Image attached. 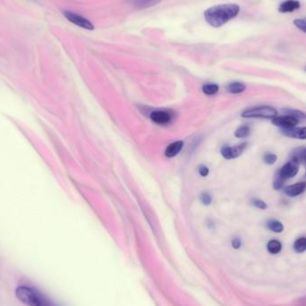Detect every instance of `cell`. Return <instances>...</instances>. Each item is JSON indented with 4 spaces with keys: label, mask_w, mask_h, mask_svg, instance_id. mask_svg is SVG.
Here are the masks:
<instances>
[{
    "label": "cell",
    "mask_w": 306,
    "mask_h": 306,
    "mask_svg": "<svg viewBox=\"0 0 306 306\" xmlns=\"http://www.w3.org/2000/svg\"><path fill=\"white\" fill-rule=\"evenodd\" d=\"M282 134L286 137L293 139L306 140V127H292V128L282 129Z\"/></svg>",
    "instance_id": "30bf717a"
},
{
    "label": "cell",
    "mask_w": 306,
    "mask_h": 306,
    "mask_svg": "<svg viewBox=\"0 0 306 306\" xmlns=\"http://www.w3.org/2000/svg\"><path fill=\"white\" fill-rule=\"evenodd\" d=\"M285 113L286 115H289L292 116L294 118H297L298 120L299 119H305L306 118V115L304 112H302L300 110H296V109H286Z\"/></svg>",
    "instance_id": "44dd1931"
},
{
    "label": "cell",
    "mask_w": 306,
    "mask_h": 306,
    "mask_svg": "<svg viewBox=\"0 0 306 306\" xmlns=\"http://www.w3.org/2000/svg\"><path fill=\"white\" fill-rule=\"evenodd\" d=\"M285 180L278 177L273 183V188L275 190H280L281 188H283L284 186Z\"/></svg>",
    "instance_id": "484cf974"
},
{
    "label": "cell",
    "mask_w": 306,
    "mask_h": 306,
    "mask_svg": "<svg viewBox=\"0 0 306 306\" xmlns=\"http://www.w3.org/2000/svg\"><path fill=\"white\" fill-rule=\"evenodd\" d=\"M267 250L271 254H278L282 250V244L279 240H270L267 245Z\"/></svg>",
    "instance_id": "9a60e30c"
},
{
    "label": "cell",
    "mask_w": 306,
    "mask_h": 306,
    "mask_svg": "<svg viewBox=\"0 0 306 306\" xmlns=\"http://www.w3.org/2000/svg\"><path fill=\"white\" fill-rule=\"evenodd\" d=\"M246 147L247 143H242L240 144H237L236 146L224 145L220 150V153L225 160H227V161L235 160L243 154V152L246 149Z\"/></svg>",
    "instance_id": "5b68a950"
},
{
    "label": "cell",
    "mask_w": 306,
    "mask_h": 306,
    "mask_svg": "<svg viewBox=\"0 0 306 306\" xmlns=\"http://www.w3.org/2000/svg\"><path fill=\"white\" fill-rule=\"evenodd\" d=\"M245 118H266L273 119L278 116V111L271 106H258L245 109L241 114Z\"/></svg>",
    "instance_id": "3957f363"
},
{
    "label": "cell",
    "mask_w": 306,
    "mask_h": 306,
    "mask_svg": "<svg viewBox=\"0 0 306 306\" xmlns=\"http://www.w3.org/2000/svg\"><path fill=\"white\" fill-rule=\"evenodd\" d=\"M298 165H299V163L291 160L289 162L286 163L284 166L281 167V169L279 170L278 177L284 179V180L295 177L297 175L298 171H299Z\"/></svg>",
    "instance_id": "52a82bcc"
},
{
    "label": "cell",
    "mask_w": 306,
    "mask_h": 306,
    "mask_svg": "<svg viewBox=\"0 0 306 306\" xmlns=\"http://www.w3.org/2000/svg\"><path fill=\"white\" fill-rule=\"evenodd\" d=\"M175 113L170 109H156L150 114V120L159 125H167L175 119Z\"/></svg>",
    "instance_id": "277c9868"
},
{
    "label": "cell",
    "mask_w": 306,
    "mask_h": 306,
    "mask_svg": "<svg viewBox=\"0 0 306 306\" xmlns=\"http://www.w3.org/2000/svg\"><path fill=\"white\" fill-rule=\"evenodd\" d=\"M277 160H278V156L274 153L267 152L263 156V161L268 165H273L277 162Z\"/></svg>",
    "instance_id": "7402d4cb"
},
{
    "label": "cell",
    "mask_w": 306,
    "mask_h": 306,
    "mask_svg": "<svg viewBox=\"0 0 306 306\" xmlns=\"http://www.w3.org/2000/svg\"></svg>",
    "instance_id": "4dcf8cb0"
},
{
    "label": "cell",
    "mask_w": 306,
    "mask_h": 306,
    "mask_svg": "<svg viewBox=\"0 0 306 306\" xmlns=\"http://www.w3.org/2000/svg\"><path fill=\"white\" fill-rule=\"evenodd\" d=\"M240 12V6L236 4L215 5L205 11L204 17L209 25L220 27L236 18Z\"/></svg>",
    "instance_id": "6da1fadb"
},
{
    "label": "cell",
    "mask_w": 306,
    "mask_h": 306,
    "mask_svg": "<svg viewBox=\"0 0 306 306\" xmlns=\"http://www.w3.org/2000/svg\"><path fill=\"white\" fill-rule=\"evenodd\" d=\"M63 14H64V17L68 21H71L72 23H74L77 26L83 28L86 30H93L94 29V26L91 21H89L88 19H86L85 17H83V16L77 15L74 12H70V11H64Z\"/></svg>",
    "instance_id": "8992f818"
},
{
    "label": "cell",
    "mask_w": 306,
    "mask_h": 306,
    "mask_svg": "<svg viewBox=\"0 0 306 306\" xmlns=\"http://www.w3.org/2000/svg\"><path fill=\"white\" fill-rule=\"evenodd\" d=\"M294 24L295 27H297L300 31L306 33V18H301V19H295L294 21Z\"/></svg>",
    "instance_id": "cb8c5ba5"
},
{
    "label": "cell",
    "mask_w": 306,
    "mask_h": 306,
    "mask_svg": "<svg viewBox=\"0 0 306 306\" xmlns=\"http://www.w3.org/2000/svg\"><path fill=\"white\" fill-rule=\"evenodd\" d=\"M301 4L297 0H286L283 3H281L279 5V11L280 13L286 14V13H292L294 11L297 10L300 8Z\"/></svg>",
    "instance_id": "8fae6325"
},
{
    "label": "cell",
    "mask_w": 306,
    "mask_h": 306,
    "mask_svg": "<svg viewBox=\"0 0 306 306\" xmlns=\"http://www.w3.org/2000/svg\"><path fill=\"white\" fill-rule=\"evenodd\" d=\"M209 167L205 165H200L198 166V173L201 177H207L209 175Z\"/></svg>",
    "instance_id": "4316f807"
},
{
    "label": "cell",
    "mask_w": 306,
    "mask_h": 306,
    "mask_svg": "<svg viewBox=\"0 0 306 306\" xmlns=\"http://www.w3.org/2000/svg\"><path fill=\"white\" fill-rule=\"evenodd\" d=\"M15 294L16 298L27 306H54L46 295L30 286H17Z\"/></svg>",
    "instance_id": "7a4b0ae2"
},
{
    "label": "cell",
    "mask_w": 306,
    "mask_h": 306,
    "mask_svg": "<svg viewBox=\"0 0 306 306\" xmlns=\"http://www.w3.org/2000/svg\"></svg>",
    "instance_id": "f546056e"
},
{
    "label": "cell",
    "mask_w": 306,
    "mask_h": 306,
    "mask_svg": "<svg viewBox=\"0 0 306 306\" xmlns=\"http://www.w3.org/2000/svg\"><path fill=\"white\" fill-rule=\"evenodd\" d=\"M292 160L297 163L306 161V148H299L293 151Z\"/></svg>",
    "instance_id": "d6986e66"
},
{
    "label": "cell",
    "mask_w": 306,
    "mask_h": 306,
    "mask_svg": "<svg viewBox=\"0 0 306 306\" xmlns=\"http://www.w3.org/2000/svg\"><path fill=\"white\" fill-rule=\"evenodd\" d=\"M200 201H201V203L204 204V205L209 206V205H210L211 203H212V197H211V195L208 193H202L201 196H200Z\"/></svg>",
    "instance_id": "d4e9b609"
},
{
    "label": "cell",
    "mask_w": 306,
    "mask_h": 306,
    "mask_svg": "<svg viewBox=\"0 0 306 306\" xmlns=\"http://www.w3.org/2000/svg\"><path fill=\"white\" fill-rule=\"evenodd\" d=\"M251 203H252V206H254L257 209H262V210H265V209H268L267 204L265 202H263V200H261V199H252Z\"/></svg>",
    "instance_id": "603a6c76"
},
{
    "label": "cell",
    "mask_w": 306,
    "mask_h": 306,
    "mask_svg": "<svg viewBox=\"0 0 306 306\" xmlns=\"http://www.w3.org/2000/svg\"><path fill=\"white\" fill-rule=\"evenodd\" d=\"M267 226L269 230L272 231L274 233H282L284 231V225L277 220H268L267 222Z\"/></svg>",
    "instance_id": "2e32d148"
},
{
    "label": "cell",
    "mask_w": 306,
    "mask_h": 306,
    "mask_svg": "<svg viewBox=\"0 0 306 306\" xmlns=\"http://www.w3.org/2000/svg\"><path fill=\"white\" fill-rule=\"evenodd\" d=\"M272 123L274 125L279 126L280 128L288 129L295 127L299 123V120L289 115H285L279 117L277 116L276 118H274L272 119Z\"/></svg>",
    "instance_id": "ba28073f"
},
{
    "label": "cell",
    "mask_w": 306,
    "mask_h": 306,
    "mask_svg": "<svg viewBox=\"0 0 306 306\" xmlns=\"http://www.w3.org/2000/svg\"><path fill=\"white\" fill-rule=\"evenodd\" d=\"M306 191V182L296 183L284 188V193L288 197H296Z\"/></svg>",
    "instance_id": "9c48e42d"
},
{
    "label": "cell",
    "mask_w": 306,
    "mask_h": 306,
    "mask_svg": "<svg viewBox=\"0 0 306 306\" xmlns=\"http://www.w3.org/2000/svg\"><path fill=\"white\" fill-rule=\"evenodd\" d=\"M183 146H184V143L182 141H177V142L172 143L170 144L167 145L165 150V156L166 158L176 157L182 150Z\"/></svg>",
    "instance_id": "7c38bea8"
},
{
    "label": "cell",
    "mask_w": 306,
    "mask_h": 306,
    "mask_svg": "<svg viewBox=\"0 0 306 306\" xmlns=\"http://www.w3.org/2000/svg\"><path fill=\"white\" fill-rule=\"evenodd\" d=\"M220 91V86L216 83H205L203 86V91L204 94L207 96H213L216 95Z\"/></svg>",
    "instance_id": "e0dca14e"
},
{
    "label": "cell",
    "mask_w": 306,
    "mask_h": 306,
    "mask_svg": "<svg viewBox=\"0 0 306 306\" xmlns=\"http://www.w3.org/2000/svg\"><path fill=\"white\" fill-rule=\"evenodd\" d=\"M161 0H131V3L134 7L143 9V8H147V7H150L152 5H156Z\"/></svg>",
    "instance_id": "5bb4252c"
},
{
    "label": "cell",
    "mask_w": 306,
    "mask_h": 306,
    "mask_svg": "<svg viewBox=\"0 0 306 306\" xmlns=\"http://www.w3.org/2000/svg\"></svg>",
    "instance_id": "f1b7e54d"
},
{
    "label": "cell",
    "mask_w": 306,
    "mask_h": 306,
    "mask_svg": "<svg viewBox=\"0 0 306 306\" xmlns=\"http://www.w3.org/2000/svg\"><path fill=\"white\" fill-rule=\"evenodd\" d=\"M232 246L234 249H239L242 246V241L240 238L235 237L232 239Z\"/></svg>",
    "instance_id": "83f0119b"
},
{
    "label": "cell",
    "mask_w": 306,
    "mask_h": 306,
    "mask_svg": "<svg viewBox=\"0 0 306 306\" xmlns=\"http://www.w3.org/2000/svg\"><path fill=\"white\" fill-rule=\"evenodd\" d=\"M246 86L241 82H232L226 85V91L230 94H240L245 91Z\"/></svg>",
    "instance_id": "4fadbf2b"
},
{
    "label": "cell",
    "mask_w": 306,
    "mask_h": 306,
    "mask_svg": "<svg viewBox=\"0 0 306 306\" xmlns=\"http://www.w3.org/2000/svg\"><path fill=\"white\" fill-rule=\"evenodd\" d=\"M251 134V128L247 124H243L236 129L235 132V136L238 139H245Z\"/></svg>",
    "instance_id": "ac0fdd59"
},
{
    "label": "cell",
    "mask_w": 306,
    "mask_h": 306,
    "mask_svg": "<svg viewBox=\"0 0 306 306\" xmlns=\"http://www.w3.org/2000/svg\"><path fill=\"white\" fill-rule=\"evenodd\" d=\"M294 250L295 252H304L306 251V237H300L294 243Z\"/></svg>",
    "instance_id": "ffe728a7"
}]
</instances>
